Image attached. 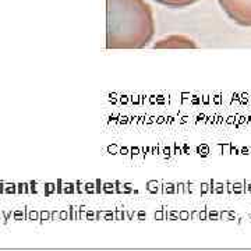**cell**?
<instances>
[{
	"instance_id": "6da1fadb",
	"label": "cell",
	"mask_w": 251,
	"mask_h": 251,
	"mask_svg": "<svg viewBox=\"0 0 251 251\" xmlns=\"http://www.w3.org/2000/svg\"><path fill=\"white\" fill-rule=\"evenodd\" d=\"M108 49H141L152 41L155 23L145 0H106Z\"/></svg>"
},
{
	"instance_id": "7a4b0ae2",
	"label": "cell",
	"mask_w": 251,
	"mask_h": 251,
	"mask_svg": "<svg viewBox=\"0 0 251 251\" xmlns=\"http://www.w3.org/2000/svg\"><path fill=\"white\" fill-rule=\"evenodd\" d=\"M226 16L242 27H251V0H218Z\"/></svg>"
},
{
	"instance_id": "3957f363",
	"label": "cell",
	"mask_w": 251,
	"mask_h": 251,
	"mask_svg": "<svg viewBox=\"0 0 251 251\" xmlns=\"http://www.w3.org/2000/svg\"><path fill=\"white\" fill-rule=\"evenodd\" d=\"M153 48L155 49H188V48L196 49L197 45L193 39H190L187 36L172 35L156 42Z\"/></svg>"
},
{
	"instance_id": "277c9868",
	"label": "cell",
	"mask_w": 251,
	"mask_h": 251,
	"mask_svg": "<svg viewBox=\"0 0 251 251\" xmlns=\"http://www.w3.org/2000/svg\"><path fill=\"white\" fill-rule=\"evenodd\" d=\"M158 3H161L163 6H168L172 9H184L191 4H194L198 0H155Z\"/></svg>"
}]
</instances>
